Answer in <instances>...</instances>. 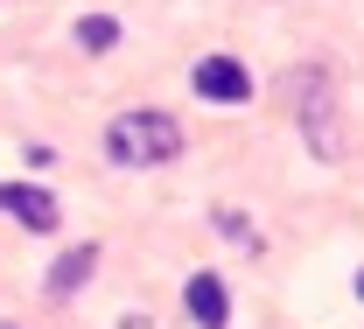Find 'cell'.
I'll return each mask as SVG.
<instances>
[{
	"instance_id": "1",
	"label": "cell",
	"mask_w": 364,
	"mask_h": 329,
	"mask_svg": "<svg viewBox=\"0 0 364 329\" xmlns=\"http://www.w3.org/2000/svg\"><path fill=\"white\" fill-rule=\"evenodd\" d=\"M105 154L119 168H154V161H176L182 154V126L168 112H119L105 126Z\"/></svg>"
},
{
	"instance_id": "2",
	"label": "cell",
	"mask_w": 364,
	"mask_h": 329,
	"mask_svg": "<svg viewBox=\"0 0 364 329\" xmlns=\"http://www.w3.org/2000/svg\"><path fill=\"white\" fill-rule=\"evenodd\" d=\"M189 85H196L203 105H245V98H252V77H245V63H238V56H196Z\"/></svg>"
},
{
	"instance_id": "3",
	"label": "cell",
	"mask_w": 364,
	"mask_h": 329,
	"mask_svg": "<svg viewBox=\"0 0 364 329\" xmlns=\"http://www.w3.org/2000/svg\"><path fill=\"white\" fill-rule=\"evenodd\" d=\"M182 308H189V323H196V329H225V323H231V294H225L218 274H189Z\"/></svg>"
},
{
	"instance_id": "4",
	"label": "cell",
	"mask_w": 364,
	"mask_h": 329,
	"mask_svg": "<svg viewBox=\"0 0 364 329\" xmlns=\"http://www.w3.org/2000/svg\"><path fill=\"white\" fill-rule=\"evenodd\" d=\"M0 210L28 232H56V196L49 189H28V183H0Z\"/></svg>"
},
{
	"instance_id": "5",
	"label": "cell",
	"mask_w": 364,
	"mask_h": 329,
	"mask_svg": "<svg viewBox=\"0 0 364 329\" xmlns=\"http://www.w3.org/2000/svg\"><path fill=\"white\" fill-rule=\"evenodd\" d=\"M91 266H98V252H91V245H70V252L49 266V294H70V287H85V281H91Z\"/></svg>"
},
{
	"instance_id": "6",
	"label": "cell",
	"mask_w": 364,
	"mask_h": 329,
	"mask_svg": "<svg viewBox=\"0 0 364 329\" xmlns=\"http://www.w3.org/2000/svg\"><path fill=\"white\" fill-rule=\"evenodd\" d=\"M112 43H119V21H112V14H85V21H77V49L105 56Z\"/></svg>"
},
{
	"instance_id": "7",
	"label": "cell",
	"mask_w": 364,
	"mask_h": 329,
	"mask_svg": "<svg viewBox=\"0 0 364 329\" xmlns=\"http://www.w3.org/2000/svg\"><path fill=\"white\" fill-rule=\"evenodd\" d=\"M358 294H364V274H358Z\"/></svg>"
}]
</instances>
